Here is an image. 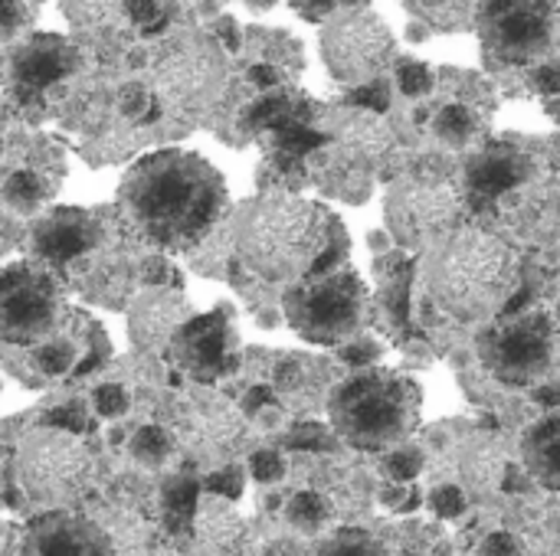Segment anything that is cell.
<instances>
[{
	"instance_id": "22",
	"label": "cell",
	"mask_w": 560,
	"mask_h": 556,
	"mask_svg": "<svg viewBox=\"0 0 560 556\" xmlns=\"http://www.w3.org/2000/svg\"><path fill=\"white\" fill-rule=\"evenodd\" d=\"M525 462L545 488L560 485V419L545 416L525 439Z\"/></svg>"
},
{
	"instance_id": "30",
	"label": "cell",
	"mask_w": 560,
	"mask_h": 556,
	"mask_svg": "<svg viewBox=\"0 0 560 556\" xmlns=\"http://www.w3.org/2000/svg\"><path fill=\"white\" fill-rule=\"evenodd\" d=\"M499 472H502V462H499L486 446H476V449H469V452L463 456V478H466L469 485H476L479 492L489 488V485L499 478Z\"/></svg>"
},
{
	"instance_id": "12",
	"label": "cell",
	"mask_w": 560,
	"mask_h": 556,
	"mask_svg": "<svg viewBox=\"0 0 560 556\" xmlns=\"http://www.w3.org/2000/svg\"><path fill=\"white\" fill-rule=\"evenodd\" d=\"M174 439H177V449L194 462V469L217 472L223 465H233L243 456L249 442V426L243 413L233 410L226 400L203 397L187 410Z\"/></svg>"
},
{
	"instance_id": "40",
	"label": "cell",
	"mask_w": 560,
	"mask_h": 556,
	"mask_svg": "<svg viewBox=\"0 0 560 556\" xmlns=\"http://www.w3.org/2000/svg\"><path fill=\"white\" fill-rule=\"evenodd\" d=\"M374 357H381V344L377 341H371V338H354V341H348L345 347H341V360L345 364H351V367H368Z\"/></svg>"
},
{
	"instance_id": "29",
	"label": "cell",
	"mask_w": 560,
	"mask_h": 556,
	"mask_svg": "<svg viewBox=\"0 0 560 556\" xmlns=\"http://www.w3.org/2000/svg\"><path fill=\"white\" fill-rule=\"evenodd\" d=\"M394 75H397V88H400L407 98H423V95H430L433 85H436L433 66L417 62V59H397V62H394Z\"/></svg>"
},
{
	"instance_id": "27",
	"label": "cell",
	"mask_w": 560,
	"mask_h": 556,
	"mask_svg": "<svg viewBox=\"0 0 560 556\" xmlns=\"http://www.w3.org/2000/svg\"><path fill=\"white\" fill-rule=\"evenodd\" d=\"M128 452L135 462H141L144 469H161L174 452H177V439L171 429H161V426H144L131 436L128 442Z\"/></svg>"
},
{
	"instance_id": "21",
	"label": "cell",
	"mask_w": 560,
	"mask_h": 556,
	"mask_svg": "<svg viewBox=\"0 0 560 556\" xmlns=\"http://www.w3.org/2000/svg\"><path fill=\"white\" fill-rule=\"evenodd\" d=\"M69 66H72V49L59 36H36L23 43L13 56L16 79L30 85H46L59 79L62 72H69Z\"/></svg>"
},
{
	"instance_id": "19",
	"label": "cell",
	"mask_w": 560,
	"mask_h": 556,
	"mask_svg": "<svg viewBox=\"0 0 560 556\" xmlns=\"http://www.w3.org/2000/svg\"><path fill=\"white\" fill-rule=\"evenodd\" d=\"M30 556H112L108 537L79 518L46 514L33 524V537L26 541Z\"/></svg>"
},
{
	"instance_id": "26",
	"label": "cell",
	"mask_w": 560,
	"mask_h": 556,
	"mask_svg": "<svg viewBox=\"0 0 560 556\" xmlns=\"http://www.w3.org/2000/svg\"><path fill=\"white\" fill-rule=\"evenodd\" d=\"M197 501H200V485H197V478H190V475H171V478L164 482V518H167V524L174 528V534L190 531Z\"/></svg>"
},
{
	"instance_id": "4",
	"label": "cell",
	"mask_w": 560,
	"mask_h": 556,
	"mask_svg": "<svg viewBox=\"0 0 560 556\" xmlns=\"http://www.w3.org/2000/svg\"><path fill=\"white\" fill-rule=\"evenodd\" d=\"M420 387L387 367H368L345 380L331 400L328 416L335 433L361 452H387L404 446L420 426Z\"/></svg>"
},
{
	"instance_id": "3",
	"label": "cell",
	"mask_w": 560,
	"mask_h": 556,
	"mask_svg": "<svg viewBox=\"0 0 560 556\" xmlns=\"http://www.w3.org/2000/svg\"><path fill=\"white\" fill-rule=\"evenodd\" d=\"M423 279L427 295L446 315L492 321L518 285V262L502 239L482 229H456L430 249Z\"/></svg>"
},
{
	"instance_id": "42",
	"label": "cell",
	"mask_w": 560,
	"mask_h": 556,
	"mask_svg": "<svg viewBox=\"0 0 560 556\" xmlns=\"http://www.w3.org/2000/svg\"><path fill=\"white\" fill-rule=\"evenodd\" d=\"M322 556H371V544L361 534H341L322 551Z\"/></svg>"
},
{
	"instance_id": "20",
	"label": "cell",
	"mask_w": 560,
	"mask_h": 556,
	"mask_svg": "<svg viewBox=\"0 0 560 556\" xmlns=\"http://www.w3.org/2000/svg\"><path fill=\"white\" fill-rule=\"evenodd\" d=\"M525 174H528V161L522 151H515L509 144H492V147H482L479 157L469 164L466 180L476 197H502Z\"/></svg>"
},
{
	"instance_id": "36",
	"label": "cell",
	"mask_w": 560,
	"mask_h": 556,
	"mask_svg": "<svg viewBox=\"0 0 560 556\" xmlns=\"http://www.w3.org/2000/svg\"><path fill=\"white\" fill-rule=\"evenodd\" d=\"M141 279L154 288H177L180 292V272L167 262V256H148L141 262Z\"/></svg>"
},
{
	"instance_id": "14",
	"label": "cell",
	"mask_w": 560,
	"mask_h": 556,
	"mask_svg": "<svg viewBox=\"0 0 560 556\" xmlns=\"http://www.w3.org/2000/svg\"><path fill=\"white\" fill-rule=\"evenodd\" d=\"M335 157L368 184L394 180V174L400 170V147L377 115L345 118L335 134Z\"/></svg>"
},
{
	"instance_id": "2",
	"label": "cell",
	"mask_w": 560,
	"mask_h": 556,
	"mask_svg": "<svg viewBox=\"0 0 560 556\" xmlns=\"http://www.w3.org/2000/svg\"><path fill=\"white\" fill-rule=\"evenodd\" d=\"M341 233L338 216L285 190L253 197L236 213V252L249 272L269 282H299L345 265L331 246Z\"/></svg>"
},
{
	"instance_id": "44",
	"label": "cell",
	"mask_w": 560,
	"mask_h": 556,
	"mask_svg": "<svg viewBox=\"0 0 560 556\" xmlns=\"http://www.w3.org/2000/svg\"><path fill=\"white\" fill-rule=\"evenodd\" d=\"M479 556H522V541H518L515 534L499 531V534L486 537V544H482Z\"/></svg>"
},
{
	"instance_id": "8",
	"label": "cell",
	"mask_w": 560,
	"mask_h": 556,
	"mask_svg": "<svg viewBox=\"0 0 560 556\" xmlns=\"http://www.w3.org/2000/svg\"><path fill=\"white\" fill-rule=\"evenodd\" d=\"M322 59L331 79L358 88L377 82L394 62L397 39L390 26L368 7H345L322 29Z\"/></svg>"
},
{
	"instance_id": "15",
	"label": "cell",
	"mask_w": 560,
	"mask_h": 556,
	"mask_svg": "<svg viewBox=\"0 0 560 556\" xmlns=\"http://www.w3.org/2000/svg\"><path fill=\"white\" fill-rule=\"evenodd\" d=\"M102 242V223L79 206H56L30 229V249L49 272L62 262L89 256Z\"/></svg>"
},
{
	"instance_id": "25",
	"label": "cell",
	"mask_w": 560,
	"mask_h": 556,
	"mask_svg": "<svg viewBox=\"0 0 560 556\" xmlns=\"http://www.w3.org/2000/svg\"><path fill=\"white\" fill-rule=\"evenodd\" d=\"M407 13H413V20L427 23V29L433 33H463V29H472L476 20V7L472 3H440V0H430V3H407Z\"/></svg>"
},
{
	"instance_id": "13",
	"label": "cell",
	"mask_w": 560,
	"mask_h": 556,
	"mask_svg": "<svg viewBox=\"0 0 560 556\" xmlns=\"http://www.w3.org/2000/svg\"><path fill=\"white\" fill-rule=\"evenodd\" d=\"M171 354L174 360L194 374L197 380L210 383L217 377H223L226 370H233L236 364V334L230 324V311L217 308L210 315H194L174 338H171Z\"/></svg>"
},
{
	"instance_id": "10",
	"label": "cell",
	"mask_w": 560,
	"mask_h": 556,
	"mask_svg": "<svg viewBox=\"0 0 560 556\" xmlns=\"http://www.w3.org/2000/svg\"><path fill=\"white\" fill-rule=\"evenodd\" d=\"M479 354L486 367L509 387H538L558 354V331L548 311L515 315L479 338Z\"/></svg>"
},
{
	"instance_id": "43",
	"label": "cell",
	"mask_w": 560,
	"mask_h": 556,
	"mask_svg": "<svg viewBox=\"0 0 560 556\" xmlns=\"http://www.w3.org/2000/svg\"><path fill=\"white\" fill-rule=\"evenodd\" d=\"M118 105H121V111H125L128 118H135V121H138V118L151 108V95H148L141 85H128V88H121Z\"/></svg>"
},
{
	"instance_id": "46",
	"label": "cell",
	"mask_w": 560,
	"mask_h": 556,
	"mask_svg": "<svg viewBox=\"0 0 560 556\" xmlns=\"http://www.w3.org/2000/svg\"><path fill=\"white\" fill-rule=\"evenodd\" d=\"M292 10L295 13H302L305 20H312V23H318V20H331L335 13H341L345 10V3H292Z\"/></svg>"
},
{
	"instance_id": "5",
	"label": "cell",
	"mask_w": 560,
	"mask_h": 556,
	"mask_svg": "<svg viewBox=\"0 0 560 556\" xmlns=\"http://www.w3.org/2000/svg\"><path fill=\"white\" fill-rule=\"evenodd\" d=\"M285 321L308 344L345 347L361 338L371 318V292L354 265H338L328 272H312L289 285Z\"/></svg>"
},
{
	"instance_id": "38",
	"label": "cell",
	"mask_w": 560,
	"mask_h": 556,
	"mask_svg": "<svg viewBox=\"0 0 560 556\" xmlns=\"http://www.w3.org/2000/svg\"><path fill=\"white\" fill-rule=\"evenodd\" d=\"M348 102L358 105V108H368L371 115H377V111H384V108L390 105V88H387L384 79H377V82L358 85V88L348 95Z\"/></svg>"
},
{
	"instance_id": "11",
	"label": "cell",
	"mask_w": 560,
	"mask_h": 556,
	"mask_svg": "<svg viewBox=\"0 0 560 556\" xmlns=\"http://www.w3.org/2000/svg\"><path fill=\"white\" fill-rule=\"evenodd\" d=\"M555 3H482L472 20L479 23L489 56L512 66H528L555 49Z\"/></svg>"
},
{
	"instance_id": "48",
	"label": "cell",
	"mask_w": 560,
	"mask_h": 556,
	"mask_svg": "<svg viewBox=\"0 0 560 556\" xmlns=\"http://www.w3.org/2000/svg\"><path fill=\"white\" fill-rule=\"evenodd\" d=\"M535 85H538L545 95H558V69H555V66H538V69H535Z\"/></svg>"
},
{
	"instance_id": "28",
	"label": "cell",
	"mask_w": 560,
	"mask_h": 556,
	"mask_svg": "<svg viewBox=\"0 0 560 556\" xmlns=\"http://www.w3.org/2000/svg\"><path fill=\"white\" fill-rule=\"evenodd\" d=\"M285 518H289V524L299 528L302 534H318V531L328 524V518H331V505H328V498H322V495H315V492H302V495H295V498L289 501Z\"/></svg>"
},
{
	"instance_id": "33",
	"label": "cell",
	"mask_w": 560,
	"mask_h": 556,
	"mask_svg": "<svg viewBox=\"0 0 560 556\" xmlns=\"http://www.w3.org/2000/svg\"><path fill=\"white\" fill-rule=\"evenodd\" d=\"M92 406H95L98 416L118 419V416L128 413L131 397H128V390H125L121 383H102V387H95V393H92Z\"/></svg>"
},
{
	"instance_id": "49",
	"label": "cell",
	"mask_w": 560,
	"mask_h": 556,
	"mask_svg": "<svg viewBox=\"0 0 560 556\" xmlns=\"http://www.w3.org/2000/svg\"><path fill=\"white\" fill-rule=\"evenodd\" d=\"M368 242H371V249H384V246H387V236H384V233H371Z\"/></svg>"
},
{
	"instance_id": "50",
	"label": "cell",
	"mask_w": 560,
	"mask_h": 556,
	"mask_svg": "<svg viewBox=\"0 0 560 556\" xmlns=\"http://www.w3.org/2000/svg\"><path fill=\"white\" fill-rule=\"evenodd\" d=\"M151 556H184V554H174V551H158V554Z\"/></svg>"
},
{
	"instance_id": "39",
	"label": "cell",
	"mask_w": 560,
	"mask_h": 556,
	"mask_svg": "<svg viewBox=\"0 0 560 556\" xmlns=\"http://www.w3.org/2000/svg\"><path fill=\"white\" fill-rule=\"evenodd\" d=\"M89 426H92V423L85 419V410H82L79 403H72V406H59V410L46 419L43 429H59V433H69V436H82Z\"/></svg>"
},
{
	"instance_id": "9",
	"label": "cell",
	"mask_w": 560,
	"mask_h": 556,
	"mask_svg": "<svg viewBox=\"0 0 560 556\" xmlns=\"http://www.w3.org/2000/svg\"><path fill=\"white\" fill-rule=\"evenodd\" d=\"M463 210V197L446 180L430 177H400L390 184L384 200L387 233L394 242L420 252L433 249L446 236L456 233Z\"/></svg>"
},
{
	"instance_id": "32",
	"label": "cell",
	"mask_w": 560,
	"mask_h": 556,
	"mask_svg": "<svg viewBox=\"0 0 560 556\" xmlns=\"http://www.w3.org/2000/svg\"><path fill=\"white\" fill-rule=\"evenodd\" d=\"M384 472L397 482V485H407L413 482L420 472H423V456L410 446H397L387 459H384Z\"/></svg>"
},
{
	"instance_id": "45",
	"label": "cell",
	"mask_w": 560,
	"mask_h": 556,
	"mask_svg": "<svg viewBox=\"0 0 560 556\" xmlns=\"http://www.w3.org/2000/svg\"><path fill=\"white\" fill-rule=\"evenodd\" d=\"M0 556H26V534L23 528L0 521Z\"/></svg>"
},
{
	"instance_id": "37",
	"label": "cell",
	"mask_w": 560,
	"mask_h": 556,
	"mask_svg": "<svg viewBox=\"0 0 560 556\" xmlns=\"http://www.w3.org/2000/svg\"><path fill=\"white\" fill-rule=\"evenodd\" d=\"M39 7L33 3H0V39H13L20 29L33 23Z\"/></svg>"
},
{
	"instance_id": "23",
	"label": "cell",
	"mask_w": 560,
	"mask_h": 556,
	"mask_svg": "<svg viewBox=\"0 0 560 556\" xmlns=\"http://www.w3.org/2000/svg\"><path fill=\"white\" fill-rule=\"evenodd\" d=\"M433 134L446 144V147H476L486 134V115H479L472 105L466 102H450L436 111L433 118Z\"/></svg>"
},
{
	"instance_id": "17",
	"label": "cell",
	"mask_w": 560,
	"mask_h": 556,
	"mask_svg": "<svg viewBox=\"0 0 560 556\" xmlns=\"http://www.w3.org/2000/svg\"><path fill=\"white\" fill-rule=\"evenodd\" d=\"M158 88L177 111H197L210 105L213 95L223 88V62L203 49L177 52L171 62L161 66Z\"/></svg>"
},
{
	"instance_id": "18",
	"label": "cell",
	"mask_w": 560,
	"mask_h": 556,
	"mask_svg": "<svg viewBox=\"0 0 560 556\" xmlns=\"http://www.w3.org/2000/svg\"><path fill=\"white\" fill-rule=\"evenodd\" d=\"M190 556H240L246 547L243 514L213 495H200L190 521Z\"/></svg>"
},
{
	"instance_id": "16",
	"label": "cell",
	"mask_w": 560,
	"mask_h": 556,
	"mask_svg": "<svg viewBox=\"0 0 560 556\" xmlns=\"http://www.w3.org/2000/svg\"><path fill=\"white\" fill-rule=\"evenodd\" d=\"M190 318H194V305H187L184 292L148 285L128 305V338L138 351L158 354Z\"/></svg>"
},
{
	"instance_id": "34",
	"label": "cell",
	"mask_w": 560,
	"mask_h": 556,
	"mask_svg": "<svg viewBox=\"0 0 560 556\" xmlns=\"http://www.w3.org/2000/svg\"><path fill=\"white\" fill-rule=\"evenodd\" d=\"M430 508L443 518V521H453V518H463L466 508H469V498L459 485H440L430 492Z\"/></svg>"
},
{
	"instance_id": "35",
	"label": "cell",
	"mask_w": 560,
	"mask_h": 556,
	"mask_svg": "<svg viewBox=\"0 0 560 556\" xmlns=\"http://www.w3.org/2000/svg\"><path fill=\"white\" fill-rule=\"evenodd\" d=\"M246 465H249V475H253L259 485H276V482L285 478V459H282L279 452H272V449L253 452Z\"/></svg>"
},
{
	"instance_id": "31",
	"label": "cell",
	"mask_w": 560,
	"mask_h": 556,
	"mask_svg": "<svg viewBox=\"0 0 560 556\" xmlns=\"http://www.w3.org/2000/svg\"><path fill=\"white\" fill-rule=\"evenodd\" d=\"M243 482H246V469H243L240 462L223 465V469H217V472H207V475H203V488H207V495L223 498V501H230V505L243 495Z\"/></svg>"
},
{
	"instance_id": "6",
	"label": "cell",
	"mask_w": 560,
	"mask_h": 556,
	"mask_svg": "<svg viewBox=\"0 0 560 556\" xmlns=\"http://www.w3.org/2000/svg\"><path fill=\"white\" fill-rule=\"evenodd\" d=\"M69 318V305L56 272L36 259L0 269V341L10 347H36L49 341Z\"/></svg>"
},
{
	"instance_id": "41",
	"label": "cell",
	"mask_w": 560,
	"mask_h": 556,
	"mask_svg": "<svg viewBox=\"0 0 560 556\" xmlns=\"http://www.w3.org/2000/svg\"><path fill=\"white\" fill-rule=\"evenodd\" d=\"M292 446H295V449H315V452H325V449H331V446H335V439H331V433H328L325 426L308 423V426H299V429L292 433Z\"/></svg>"
},
{
	"instance_id": "24",
	"label": "cell",
	"mask_w": 560,
	"mask_h": 556,
	"mask_svg": "<svg viewBox=\"0 0 560 556\" xmlns=\"http://www.w3.org/2000/svg\"><path fill=\"white\" fill-rule=\"evenodd\" d=\"M52 180H46L43 174H36V170H16V174H10L7 180H3V187H0V197H3V203L13 210V213H36L49 197H52Z\"/></svg>"
},
{
	"instance_id": "1",
	"label": "cell",
	"mask_w": 560,
	"mask_h": 556,
	"mask_svg": "<svg viewBox=\"0 0 560 556\" xmlns=\"http://www.w3.org/2000/svg\"><path fill=\"white\" fill-rule=\"evenodd\" d=\"M226 180L200 154L167 147L141 157L118 187V210L161 252H194L226 210Z\"/></svg>"
},
{
	"instance_id": "47",
	"label": "cell",
	"mask_w": 560,
	"mask_h": 556,
	"mask_svg": "<svg viewBox=\"0 0 560 556\" xmlns=\"http://www.w3.org/2000/svg\"><path fill=\"white\" fill-rule=\"evenodd\" d=\"M23 239V226L10 216H0V252H7L10 246H16Z\"/></svg>"
},
{
	"instance_id": "7",
	"label": "cell",
	"mask_w": 560,
	"mask_h": 556,
	"mask_svg": "<svg viewBox=\"0 0 560 556\" xmlns=\"http://www.w3.org/2000/svg\"><path fill=\"white\" fill-rule=\"evenodd\" d=\"M16 472L20 488L33 505L46 511H62L89 492L92 456L79 436L59 429H36L20 446Z\"/></svg>"
}]
</instances>
